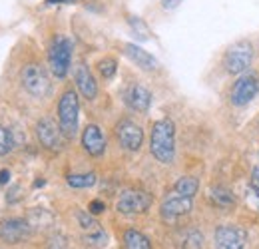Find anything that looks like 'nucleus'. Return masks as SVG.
Segmentation results:
<instances>
[{"label":"nucleus","mask_w":259,"mask_h":249,"mask_svg":"<svg viewBox=\"0 0 259 249\" xmlns=\"http://www.w3.org/2000/svg\"><path fill=\"white\" fill-rule=\"evenodd\" d=\"M152 156L160 163H171L176 157V126L171 120H158L150 136Z\"/></svg>","instance_id":"nucleus-1"},{"label":"nucleus","mask_w":259,"mask_h":249,"mask_svg":"<svg viewBox=\"0 0 259 249\" xmlns=\"http://www.w3.org/2000/svg\"><path fill=\"white\" fill-rule=\"evenodd\" d=\"M78 112H80L78 94L74 90H66L58 102V126L66 140H72L78 134Z\"/></svg>","instance_id":"nucleus-2"},{"label":"nucleus","mask_w":259,"mask_h":249,"mask_svg":"<svg viewBox=\"0 0 259 249\" xmlns=\"http://www.w3.org/2000/svg\"><path fill=\"white\" fill-rule=\"evenodd\" d=\"M20 78H22V86L28 94H32L34 98H46L50 90H52V82H50V76L48 72L44 70V66L36 62H28L22 72H20Z\"/></svg>","instance_id":"nucleus-3"},{"label":"nucleus","mask_w":259,"mask_h":249,"mask_svg":"<svg viewBox=\"0 0 259 249\" xmlns=\"http://www.w3.org/2000/svg\"><path fill=\"white\" fill-rule=\"evenodd\" d=\"M70 62H72V42L66 36H56L48 50V64H50L52 74L58 80L66 78L70 70Z\"/></svg>","instance_id":"nucleus-4"},{"label":"nucleus","mask_w":259,"mask_h":249,"mask_svg":"<svg viewBox=\"0 0 259 249\" xmlns=\"http://www.w3.org/2000/svg\"><path fill=\"white\" fill-rule=\"evenodd\" d=\"M152 205V195L144 189H124L118 197L116 210L122 216H140L146 214Z\"/></svg>","instance_id":"nucleus-5"},{"label":"nucleus","mask_w":259,"mask_h":249,"mask_svg":"<svg viewBox=\"0 0 259 249\" xmlns=\"http://www.w3.org/2000/svg\"><path fill=\"white\" fill-rule=\"evenodd\" d=\"M253 60V46L251 42H235L233 46H229L224 56V66L229 74H241L249 68V64Z\"/></svg>","instance_id":"nucleus-6"},{"label":"nucleus","mask_w":259,"mask_h":249,"mask_svg":"<svg viewBox=\"0 0 259 249\" xmlns=\"http://www.w3.org/2000/svg\"><path fill=\"white\" fill-rule=\"evenodd\" d=\"M36 136H38V142L44 150L48 152H60L64 148V134L60 130V126L54 124V120L50 118H42L38 124H36Z\"/></svg>","instance_id":"nucleus-7"},{"label":"nucleus","mask_w":259,"mask_h":249,"mask_svg":"<svg viewBox=\"0 0 259 249\" xmlns=\"http://www.w3.org/2000/svg\"><path fill=\"white\" fill-rule=\"evenodd\" d=\"M259 94V76L257 74H243L235 80L231 88V104L245 106Z\"/></svg>","instance_id":"nucleus-8"},{"label":"nucleus","mask_w":259,"mask_h":249,"mask_svg":"<svg viewBox=\"0 0 259 249\" xmlns=\"http://www.w3.org/2000/svg\"><path fill=\"white\" fill-rule=\"evenodd\" d=\"M116 138L120 142V146L128 152H138L144 144V130L136 122H132L128 118L120 120L116 124Z\"/></svg>","instance_id":"nucleus-9"},{"label":"nucleus","mask_w":259,"mask_h":249,"mask_svg":"<svg viewBox=\"0 0 259 249\" xmlns=\"http://www.w3.org/2000/svg\"><path fill=\"white\" fill-rule=\"evenodd\" d=\"M247 243V231L239 225H222L215 229L218 249H243Z\"/></svg>","instance_id":"nucleus-10"},{"label":"nucleus","mask_w":259,"mask_h":249,"mask_svg":"<svg viewBox=\"0 0 259 249\" xmlns=\"http://www.w3.org/2000/svg\"><path fill=\"white\" fill-rule=\"evenodd\" d=\"M32 235V227L26 219L10 218L0 223V239L6 243H20Z\"/></svg>","instance_id":"nucleus-11"},{"label":"nucleus","mask_w":259,"mask_h":249,"mask_svg":"<svg viewBox=\"0 0 259 249\" xmlns=\"http://www.w3.org/2000/svg\"><path fill=\"white\" fill-rule=\"evenodd\" d=\"M122 98H124V102H126V106H128L130 110L140 112V114L148 112L150 106H152V92L148 88L140 86V84L126 86L124 92H122Z\"/></svg>","instance_id":"nucleus-12"},{"label":"nucleus","mask_w":259,"mask_h":249,"mask_svg":"<svg viewBox=\"0 0 259 249\" xmlns=\"http://www.w3.org/2000/svg\"><path fill=\"white\" fill-rule=\"evenodd\" d=\"M192 208H194V203H192V197H186V195H171V197H167L165 201L162 203V208H160V214H162L163 219H178L182 218V216H188L190 212H192Z\"/></svg>","instance_id":"nucleus-13"},{"label":"nucleus","mask_w":259,"mask_h":249,"mask_svg":"<svg viewBox=\"0 0 259 249\" xmlns=\"http://www.w3.org/2000/svg\"><path fill=\"white\" fill-rule=\"evenodd\" d=\"M74 82L78 86L80 94L86 98V100H94L98 96V84L90 72V68L84 62H78L74 68Z\"/></svg>","instance_id":"nucleus-14"},{"label":"nucleus","mask_w":259,"mask_h":249,"mask_svg":"<svg viewBox=\"0 0 259 249\" xmlns=\"http://www.w3.org/2000/svg\"><path fill=\"white\" fill-rule=\"evenodd\" d=\"M82 148L92 157L104 156L106 140H104V134L100 132V128L96 124H90L84 128V132H82Z\"/></svg>","instance_id":"nucleus-15"},{"label":"nucleus","mask_w":259,"mask_h":249,"mask_svg":"<svg viewBox=\"0 0 259 249\" xmlns=\"http://www.w3.org/2000/svg\"><path fill=\"white\" fill-rule=\"evenodd\" d=\"M78 221H80V227L86 231V241H88V243L98 245V247L106 243V233H104V229L98 225L96 219L90 218V212H88V214L80 212V214H78Z\"/></svg>","instance_id":"nucleus-16"},{"label":"nucleus","mask_w":259,"mask_h":249,"mask_svg":"<svg viewBox=\"0 0 259 249\" xmlns=\"http://www.w3.org/2000/svg\"><path fill=\"white\" fill-rule=\"evenodd\" d=\"M124 54L134 64H138L142 70H156L158 68V60L148 50L140 48L138 44H124Z\"/></svg>","instance_id":"nucleus-17"},{"label":"nucleus","mask_w":259,"mask_h":249,"mask_svg":"<svg viewBox=\"0 0 259 249\" xmlns=\"http://www.w3.org/2000/svg\"><path fill=\"white\" fill-rule=\"evenodd\" d=\"M209 201H211L215 208H220V210H229V208L235 205V195H233V191H229L227 187L218 186L209 189Z\"/></svg>","instance_id":"nucleus-18"},{"label":"nucleus","mask_w":259,"mask_h":249,"mask_svg":"<svg viewBox=\"0 0 259 249\" xmlns=\"http://www.w3.org/2000/svg\"><path fill=\"white\" fill-rule=\"evenodd\" d=\"M124 249H152V243L142 231L126 229L124 231Z\"/></svg>","instance_id":"nucleus-19"},{"label":"nucleus","mask_w":259,"mask_h":249,"mask_svg":"<svg viewBox=\"0 0 259 249\" xmlns=\"http://www.w3.org/2000/svg\"><path fill=\"white\" fill-rule=\"evenodd\" d=\"M197 189H199V180L194 178V176H184V178H180V180L176 182L174 193L186 195V197H194L195 193H197Z\"/></svg>","instance_id":"nucleus-20"},{"label":"nucleus","mask_w":259,"mask_h":249,"mask_svg":"<svg viewBox=\"0 0 259 249\" xmlns=\"http://www.w3.org/2000/svg\"><path fill=\"white\" fill-rule=\"evenodd\" d=\"M96 174L94 172H86V174H70L66 178L68 186L76 187V189H84V187H92L96 184Z\"/></svg>","instance_id":"nucleus-21"},{"label":"nucleus","mask_w":259,"mask_h":249,"mask_svg":"<svg viewBox=\"0 0 259 249\" xmlns=\"http://www.w3.org/2000/svg\"><path fill=\"white\" fill-rule=\"evenodd\" d=\"M14 136H12V132L8 130V128H4V126H0V156H6V154H10L12 152V148H14Z\"/></svg>","instance_id":"nucleus-22"},{"label":"nucleus","mask_w":259,"mask_h":249,"mask_svg":"<svg viewBox=\"0 0 259 249\" xmlns=\"http://www.w3.org/2000/svg\"><path fill=\"white\" fill-rule=\"evenodd\" d=\"M116 70H118V62L114 58H104V60H100V64H98V72L106 80H112L116 76Z\"/></svg>","instance_id":"nucleus-23"},{"label":"nucleus","mask_w":259,"mask_h":249,"mask_svg":"<svg viewBox=\"0 0 259 249\" xmlns=\"http://www.w3.org/2000/svg\"><path fill=\"white\" fill-rule=\"evenodd\" d=\"M245 203H247V208L259 212V187L257 186L245 187Z\"/></svg>","instance_id":"nucleus-24"},{"label":"nucleus","mask_w":259,"mask_h":249,"mask_svg":"<svg viewBox=\"0 0 259 249\" xmlns=\"http://www.w3.org/2000/svg\"><path fill=\"white\" fill-rule=\"evenodd\" d=\"M128 22H130V26L134 28V34H136V36H138L140 40H148V38H150V34H146V32H148L146 24H144V22H142L140 18H136V16L132 18V16H130Z\"/></svg>","instance_id":"nucleus-25"},{"label":"nucleus","mask_w":259,"mask_h":249,"mask_svg":"<svg viewBox=\"0 0 259 249\" xmlns=\"http://www.w3.org/2000/svg\"><path fill=\"white\" fill-rule=\"evenodd\" d=\"M201 245H203V237H201L197 231H192V233H190V239H188V247L199 249Z\"/></svg>","instance_id":"nucleus-26"},{"label":"nucleus","mask_w":259,"mask_h":249,"mask_svg":"<svg viewBox=\"0 0 259 249\" xmlns=\"http://www.w3.org/2000/svg\"><path fill=\"white\" fill-rule=\"evenodd\" d=\"M104 210H106V205H104V201H100V199H92V201H90V205H88V212H90L92 216L102 214Z\"/></svg>","instance_id":"nucleus-27"},{"label":"nucleus","mask_w":259,"mask_h":249,"mask_svg":"<svg viewBox=\"0 0 259 249\" xmlns=\"http://www.w3.org/2000/svg\"><path fill=\"white\" fill-rule=\"evenodd\" d=\"M18 195H20V186H14L10 191H8V195H6V199L10 201V203H14L16 199H18Z\"/></svg>","instance_id":"nucleus-28"},{"label":"nucleus","mask_w":259,"mask_h":249,"mask_svg":"<svg viewBox=\"0 0 259 249\" xmlns=\"http://www.w3.org/2000/svg\"><path fill=\"white\" fill-rule=\"evenodd\" d=\"M184 0H162V6L165 10H171V8H176V6H180Z\"/></svg>","instance_id":"nucleus-29"},{"label":"nucleus","mask_w":259,"mask_h":249,"mask_svg":"<svg viewBox=\"0 0 259 249\" xmlns=\"http://www.w3.org/2000/svg\"><path fill=\"white\" fill-rule=\"evenodd\" d=\"M8 180H10V172L8 170H0V186L8 184Z\"/></svg>","instance_id":"nucleus-30"},{"label":"nucleus","mask_w":259,"mask_h":249,"mask_svg":"<svg viewBox=\"0 0 259 249\" xmlns=\"http://www.w3.org/2000/svg\"><path fill=\"white\" fill-rule=\"evenodd\" d=\"M72 2H78V0H46V4H72Z\"/></svg>","instance_id":"nucleus-31"},{"label":"nucleus","mask_w":259,"mask_h":249,"mask_svg":"<svg viewBox=\"0 0 259 249\" xmlns=\"http://www.w3.org/2000/svg\"><path fill=\"white\" fill-rule=\"evenodd\" d=\"M253 186L259 187V165L257 168H253Z\"/></svg>","instance_id":"nucleus-32"}]
</instances>
